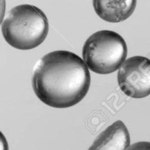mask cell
Segmentation results:
<instances>
[{
  "label": "cell",
  "instance_id": "1",
  "mask_svg": "<svg viewBox=\"0 0 150 150\" xmlns=\"http://www.w3.org/2000/svg\"><path fill=\"white\" fill-rule=\"evenodd\" d=\"M32 87L38 99L48 106L67 108L87 94L91 76L83 59L68 51L45 54L35 65Z\"/></svg>",
  "mask_w": 150,
  "mask_h": 150
},
{
  "label": "cell",
  "instance_id": "2",
  "mask_svg": "<svg viewBox=\"0 0 150 150\" xmlns=\"http://www.w3.org/2000/svg\"><path fill=\"white\" fill-rule=\"evenodd\" d=\"M48 29L45 13L31 4H21L12 8L1 23V32L6 42L23 51L39 46L46 38Z\"/></svg>",
  "mask_w": 150,
  "mask_h": 150
},
{
  "label": "cell",
  "instance_id": "3",
  "mask_svg": "<svg viewBox=\"0 0 150 150\" xmlns=\"http://www.w3.org/2000/svg\"><path fill=\"white\" fill-rule=\"evenodd\" d=\"M127 47L124 38L115 32L101 30L84 42L82 57L89 70L106 75L119 70L126 59Z\"/></svg>",
  "mask_w": 150,
  "mask_h": 150
},
{
  "label": "cell",
  "instance_id": "4",
  "mask_svg": "<svg viewBox=\"0 0 150 150\" xmlns=\"http://www.w3.org/2000/svg\"><path fill=\"white\" fill-rule=\"evenodd\" d=\"M121 90L132 98H144L150 95V59L135 56L125 59L117 73Z\"/></svg>",
  "mask_w": 150,
  "mask_h": 150
},
{
  "label": "cell",
  "instance_id": "5",
  "mask_svg": "<svg viewBox=\"0 0 150 150\" xmlns=\"http://www.w3.org/2000/svg\"><path fill=\"white\" fill-rule=\"evenodd\" d=\"M95 13L110 23L124 21L133 13L137 0H92Z\"/></svg>",
  "mask_w": 150,
  "mask_h": 150
},
{
  "label": "cell",
  "instance_id": "6",
  "mask_svg": "<svg viewBox=\"0 0 150 150\" xmlns=\"http://www.w3.org/2000/svg\"><path fill=\"white\" fill-rule=\"evenodd\" d=\"M130 137L125 125L120 120L108 126L95 139L89 149H127Z\"/></svg>",
  "mask_w": 150,
  "mask_h": 150
},
{
  "label": "cell",
  "instance_id": "7",
  "mask_svg": "<svg viewBox=\"0 0 150 150\" xmlns=\"http://www.w3.org/2000/svg\"><path fill=\"white\" fill-rule=\"evenodd\" d=\"M150 149V142H138L130 145L128 149Z\"/></svg>",
  "mask_w": 150,
  "mask_h": 150
},
{
  "label": "cell",
  "instance_id": "8",
  "mask_svg": "<svg viewBox=\"0 0 150 150\" xmlns=\"http://www.w3.org/2000/svg\"><path fill=\"white\" fill-rule=\"evenodd\" d=\"M6 10V1L5 0H0V25L4 20V14Z\"/></svg>",
  "mask_w": 150,
  "mask_h": 150
},
{
  "label": "cell",
  "instance_id": "9",
  "mask_svg": "<svg viewBox=\"0 0 150 150\" xmlns=\"http://www.w3.org/2000/svg\"><path fill=\"white\" fill-rule=\"evenodd\" d=\"M8 149V144L6 140L5 136L0 131V150Z\"/></svg>",
  "mask_w": 150,
  "mask_h": 150
}]
</instances>
